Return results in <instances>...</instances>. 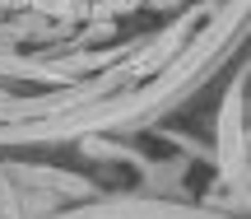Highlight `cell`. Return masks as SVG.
I'll return each instance as SVG.
<instances>
[{
	"label": "cell",
	"instance_id": "1",
	"mask_svg": "<svg viewBox=\"0 0 251 219\" xmlns=\"http://www.w3.org/2000/svg\"><path fill=\"white\" fill-rule=\"evenodd\" d=\"M42 9L56 14V19H65V24H84V19H89V5H84V0H42Z\"/></svg>",
	"mask_w": 251,
	"mask_h": 219
}]
</instances>
